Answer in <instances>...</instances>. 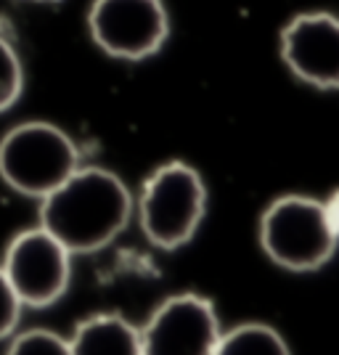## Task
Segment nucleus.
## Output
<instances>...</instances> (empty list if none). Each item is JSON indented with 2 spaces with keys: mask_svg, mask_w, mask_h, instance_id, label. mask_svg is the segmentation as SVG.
I'll use <instances>...</instances> for the list:
<instances>
[{
  "mask_svg": "<svg viewBox=\"0 0 339 355\" xmlns=\"http://www.w3.org/2000/svg\"><path fill=\"white\" fill-rule=\"evenodd\" d=\"M133 218V196L122 178L103 167H77L40 199V225L72 254L109 247Z\"/></svg>",
  "mask_w": 339,
  "mask_h": 355,
  "instance_id": "obj_1",
  "label": "nucleus"
},
{
  "mask_svg": "<svg viewBox=\"0 0 339 355\" xmlns=\"http://www.w3.org/2000/svg\"><path fill=\"white\" fill-rule=\"evenodd\" d=\"M339 244V199L321 202L289 193L260 218V247L279 268L310 273L324 268Z\"/></svg>",
  "mask_w": 339,
  "mask_h": 355,
  "instance_id": "obj_2",
  "label": "nucleus"
},
{
  "mask_svg": "<svg viewBox=\"0 0 339 355\" xmlns=\"http://www.w3.org/2000/svg\"><path fill=\"white\" fill-rule=\"evenodd\" d=\"M207 212V186L199 170L167 162L144 180L138 193V223L157 250L173 252L189 244Z\"/></svg>",
  "mask_w": 339,
  "mask_h": 355,
  "instance_id": "obj_3",
  "label": "nucleus"
},
{
  "mask_svg": "<svg viewBox=\"0 0 339 355\" xmlns=\"http://www.w3.org/2000/svg\"><path fill=\"white\" fill-rule=\"evenodd\" d=\"M77 167V144L51 122H21L0 138V178L24 196L43 199Z\"/></svg>",
  "mask_w": 339,
  "mask_h": 355,
  "instance_id": "obj_4",
  "label": "nucleus"
},
{
  "mask_svg": "<svg viewBox=\"0 0 339 355\" xmlns=\"http://www.w3.org/2000/svg\"><path fill=\"white\" fill-rule=\"evenodd\" d=\"M72 252L43 225L27 228L11 239L3 254V273L24 308H51L69 289Z\"/></svg>",
  "mask_w": 339,
  "mask_h": 355,
  "instance_id": "obj_5",
  "label": "nucleus"
},
{
  "mask_svg": "<svg viewBox=\"0 0 339 355\" xmlns=\"http://www.w3.org/2000/svg\"><path fill=\"white\" fill-rule=\"evenodd\" d=\"M88 32L106 56L144 61L167 43L170 16L162 0H93Z\"/></svg>",
  "mask_w": 339,
  "mask_h": 355,
  "instance_id": "obj_6",
  "label": "nucleus"
},
{
  "mask_svg": "<svg viewBox=\"0 0 339 355\" xmlns=\"http://www.w3.org/2000/svg\"><path fill=\"white\" fill-rule=\"evenodd\" d=\"M223 329L215 305L202 295L167 297L141 326L144 355H215Z\"/></svg>",
  "mask_w": 339,
  "mask_h": 355,
  "instance_id": "obj_7",
  "label": "nucleus"
},
{
  "mask_svg": "<svg viewBox=\"0 0 339 355\" xmlns=\"http://www.w3.org/2000/svg\"><path fill=\"white\" fill-rule=\"evenodd\" d=\"M281 61L297 80L321 90H339V16L297 14L279 37Z\"/></svg>",
  "mask_w": 339,
  "mask_h": 355,
  "instance_id": "obj_8",
  "label": "nucleus"
},
{
  "mask_svg": "<svg viewBox=\"0 0 339 355\" xmlns=\"http://www.w3.org/2000/svg\"><path fill=\"white\" fill-rule=\"evenodd\" d=\"M69 350L72 355H144L141 329L117 313H98L77 324Z\"/></svg>",
  "mask_w": 339,
  "mask_h": 355,
  "instance_id": "obj_9",
  "label": "nucleus"
},
{
  "mask_svg": "<svg viewBox=\"0 0 339 355\" xmlns=\"http://www.w3.org/2000/svg\"><path fill=\"white\" fill-rule=\"evenodd\" d=\"M215 355H292V350L273 326L241 324L223 331Z\"/></svg>",
  "mask_w": 339,
  "mask_h": 355,
  "instance_id": "obj_10",
  "label": "nucleus"
},
{
  "mask_svg": "<svg viewBox=\"0 0 339 355\" xmlns=\"http://www.w3.org/2000/svg\"><path fill=\"white\" fill-rule=\"evenodd\" d=\"M24 90V67L16 48L0 37V112L11 109Z\"/></svg>",
  "mask_w": 339,
  "mask_h": 355,
  "instance_id": "obj_11",
  "label": "nucleus"
},
{
  "mask_svg": "<svg viewBox=\"0 0 339 355\" xmlns=\"http://www.w3.org/2000/svg\"><path fill=\"white\" fill-rule=\"evenodd\" d=\"M6 355H72V350H69V340L48 329H32L19 334Z\"/></svg>",
  "mask_w": 339,
  "mask_h": 355,
  "instance_id": "obj_12",
  "label": "nucleus"
},
{
  "mask_svg": "<svg viewBox=\"0 0 339 355\" xmlns=\"http://www.w3.org/2000/svg\"><path fill=\"white\" fill-rule=\"evenodd\" d=\"M21 300L16 297L11 282L6 279L3 268H0V340H6L19 324V315H21Z\"/></svg>",
  "mask_w": 339,
  "mask_h": 355,
  "instance_id": "obj_13",
  "label": "nucleus"
},
{
  "mask_svg": "<svg viewBox=\"0 0 339 355\" xmlns=\"http://www.w3.org/2000/svg\"><path fill=\"white\" fill-rule=\"evenodd\" d=\"M35 3H56V0H35Z\"/></svg>",
  "mask_w": 339,
  "mask_h": 355,
  "instance_id": "obj_14",
  "label": "nucleus"
}]
</instances>
